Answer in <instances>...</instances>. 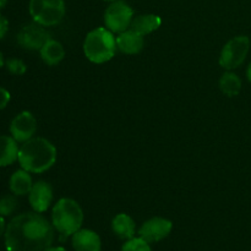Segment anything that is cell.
Returning <instances> with one entry per match:
<instances>
[{
  "instance_id": "obj_9",
  "label": "cell",
  "mask_w": 251,
  "mask_h": 251,
  "mask_svg": "<svg viewBox=\"0 0 251 251\" xmlns=\"http://www.w3.org/2000/svg\"><path fill=\"white\" fill-rule=\"evenodd\" d=\"M173 229V223L162 217H153L146 221L139 229L142 239L149 243H157L168 237Z\"/></svg>"
},
{
  "instance_id": "obj_10",
  "label": "cell",
  "mask_w": 251,
  "mask_h": 251,
  "mask_svg": "<svg viewBox=\"0 0 251 251\" xmlns=\"http://www.w3.org/2000/svg\"><path fill=\"white\" fill-rule=\"evenodd\" d=\"M37 131V120L29 112H21L12 119L10 125L11 136L17 142H26Z\"/></svg>"
},
{
  "instance_id": "obj_6",
  "label": "cell",
  "mask_w": 251,
  "mask_h": 251,
  "mask_svg": "<svg viewBox=\"0 0 251 251\" xmlns=\"http://www.w3.org/2000/svg\"><path fill=\"white\" fill-rule=\"evenodd\" d=\"M250 49V39L247 36H238L230 39L220 55V65L226 70L239 68L247 59Z\"/></svg>"
},
{
  "instance_id": "obj_17",
  "label": "cell",
  "mask_w": 251,
  "mask_h": 251,
  "mask_svg": "<svg viewBox=\"0 0 251 251\" xmlns=\"http://www.w3.org/2000/svg\"><path fill=\"white\" fill-rule=\"evenodd\" d=\"M112 229L114 234L119 237L120 239L129 240L134 238L135 232H136V226H135L134 220L130 216L120 213L113 218Z\"/></svg>"
},
{
  "instance_id": "obj_5",
  "label": "cell",
  "mask_w": 251,
  "mask_h": 251,
  "mask_svg": "<svg viewBox=\"0 0 251 251\" xmlns=\"http://www.w3.org/2000/svg\"><path fill=\"white\" fill-rule=\"evenodd\" d=\"M29 15L36 24L44 27L60 24L65 16L64 0H29Z\"/></svg>"
},
{
  "instance_id": "obj_2",
  "label": "cell",
  "mask_w": 251,
  "mask_h": 251,
  "mask_svg": "<svg viewBox=\"0 0 251 251\" xmlns=\"http://www.w3.org/2000/svg\"><path fill=\"white\" fill-rule=\"evenodd\" d=\"M17 161L21 168L29 173H44L55 163L56 149L47 139L32 137L20 147Z\"/></svg>"
},
{
  "instance_id": "obj_26",
  "label": "cell",
  "mask_w": 251,
  "mask_h": 251,
  "mask_svg": "<svg viewBox=\"0 0 251 251\" xmlns=\"http://www.w3.org/2000/svg\"><path fill=\"white\" fill-rule=\"evenodd\" d=\"M46 251H66L65 249H64V248H61V247H58V248H49L48 250H46Z\"/></svg>"
},
{
  "instance_id": "obj_11",
  "label": "cell",
  "mask_w": 251,
  "mask_h": 251,
  "mask_svg": "<svg viewBox=\"0 0 251 251\" xmlns=\"http://www.w3.org/2000/svg\"><path fill=\"white\" fill-rule=\"evenodd\" d=\"M28 201L34 212H46L53 201V189L50 184L43 180L34 183L28 194Z\"/></svg>"
},
{
  "instance_id": "obj_21",
  "label": "cell",
  "mask_w": 251,
  "mask_h": 251,
  "mask_svg": "<svg viewBox=\"0 0 251 251\" xmlns=\"http://www.w3.org/2000/svg\"><path fill=\"white\" fill-rule=\"evenodd\" d=\"M122 251H151L150 243L140 238H131L123 245Z\"/></svg>"
},
{
  "instance_id": "obj_25",
  "label": "cell",
  "mask_w": 251,
  "mask_h": 251,
  "mask_svg": "<svg viewBox=\"0 0 251 251\" xmlns=\"http://www.w3.org/2000/svg\"><path fill=\"white\" fill-rule=\"evenodd\" d=\"M5 230H6V225H5V221L2 216H0V238L2 235H5Z\"/></svg>"
},
{
  "instance_id": "obj_7",
  "label": "cell",
  "mask_w": 251,
  "mask_h": 251,
  "mask_svg": "<svg viewBox=\"0 0 251 251\" xmlns=\"http://www.w3.org/2000/svg\"><path fill=\"white\" fill-rule=\"evenodd\" d=\"M132 19H134V10L122 0L113 1L104 12L105 27L113 33H122L126 31Z\"/></svg>"
},
{
  "instance_id": "obj_22",
  "label": "cell",
  "mask_w": 251,
  "mask_h": 251,
  "mask_svg": "<svg viewBox=\"0 0 251 251\" xmlns=\"http://www.w3.org/2000/svg\"><path fill=\"white\" fill-rule=\"evenodd\" d=\"M6 68L7 70H9L11 74H14V75H22V74L26 73L27 70L26 64H25L22 60H20V59H16V58L9 59V60L6 61Z\"/></svg>"
},
{
  "instance_id": "obj_14",
  "label": "cell",
  "mask_w": 251,
  "mask_h": 251,
  "mask_svg": "<svg viewBox=\"0 0 251 251\" xmlns=\"http://www.w3.org/2000/svg\"><path fill=\"white\" fill-rule=\"evenodd\" d=\"M161 25L162 19L159 16H157V15H140V16H136L132 19L129 29L145 37L146 34L152 33L153 31L158 29L161 27Z\"/></svg>"
},
{
  "instance_id": "obj_27",
  "label": "cell",
  "mask_w": 251,
  "mask_h": 251,
  "mask_svg": "<svg viewBox=\"0 0 251 251\" xmlns=\"http://www.w3.org/2000/svg\"><path fill=\"white\" fill-rule=\"evenodd\" d=\"M247 76H248V80H249L251 82V63H250L249 68H248V70H247Z\"/></svg>"
},
{
  "instance_id": "obj_19",
  "label": "cell",
  "mask_w": 251,
  "mask_h": 251,
  "mask_svg": "<svg viewBox=\"0 0 251 251\" xmlns=\"http://www.w3.org/2000/svg\"><path fill=\"white\" fill-rule=\"evenodd\" d=\"M220 88L228 97H235L242 91V80L237 74L228 71L220 78Z\"/></svg>"
},
{
  "instance_id": "obj_12",
  "label": "cell",
  "mask_w": 251,
  "mask_h": 251,
  "mask_svg": "<svg viewBox=\"0 0 251 251\" xmlns=\"http://www.w3.org/2000/svg\"><path fill=\"white\" fill-rule=\"evenodd\" d=\"M115 39H117V48L122 53L129 54V55L140 53L145 44L144 36L131 31V29H126V31L119 33V36Z\"/></svg>"
},
{
  "instance_id": "obj_24",
  "label": "cell",
  "mask_w": 251,
  "mask_h": 251,
  "mask_svg": "<svg viewBox=\"0 0 251 251\" xmlns=\"http://www.w3.org/2000/svg\"><path fill=\"white\" fill-rule=\"evenodd\" d=\"M7 31H9V21L4 15L0 14V39L4 38Z\"/></svg>"
},
{
  "instance_id": "obj_28",
  "label": "cell",
  "mask_w": 251,
  "mask_h": 251,
  "mask_svg": "<svg viewBox=\"0 0 251 251\" xmlns=\"http://www.w3.org/2000/svg\"><path fill=\"white\" fill-rule=\"evenodd\" d=\"M6 2L7 0H0V10H2L5 6H6Z\"/></svg>"
},
{
  "instance_id": "obj_16",
  "label": "cell",
  "mask_w": 251,
  "mask_h": 251,
  "mask_svg": "<svg viewBox=\"0 0 251 251\" xmlns=\"http://www.w3.org/2000/svg\"><path fill=\"white\" fill-rule=\"evenodd\" d=\"M19 146L12 136H0V167H7L19 159Z\"/></svg>"
},
{
  "instance_id": "obj_8",
  "label": "cell",
  "mask_w": 251,
  "mask_h": 251,
  "mask_svg": "<svg viewBox=\"0 0 251 251\" xmlns=\"http://www.w3.org/2000/svg\"><path fill=\"white\" fill-rule=\"evenodd\" d=\"M50 38L44 26L38 24L26 25L17 34V43L27 50H41L46 42Z\"/></svg>"
},
{
  "instance_id": "obj_18",
  "label": "cell",
  "mask_w": 251,
  "mask_h": 251,
  "mask_svg": "<svg viewBox=\"0 0 251 251\" xmlns=\"http://www.w3.org/2000/svg\"><path fill=\"white\" fill-rule=\"evenodd\" d=\"M9 186L11 193L16 196H24L29 194L32 186H33L29 172L25 171V169L15 172L10 178Z\"/></svg>"
},
{
  "instance_id": "obj_13",
  "label": "cell",
  "mask_w": 251,
  "mask_h": 251,
  "mask_svg": "<svg viewBox=\"0 0 251 251\" xmlns=\"http://www.w3.org/2000/svg\"><path fill=\"white\" fill-rule=\"evenodd\" d=\"M75 251H100L102 243L100 235L91 229H80L73 235Z\"/></svg>"
},
{
  "instance_id": "obj_30",
  "label": "cell",
  "mask_w": 251,
  "mask_h": 251,
  "mask_svg": "<svg viewBox=\"0 0 251 251\" xmlns=\"http://www.w3.org/2000/svg\"><path fill=\"white\" fill-rule=\"evenodd\" d=\"M104 1H109V2H113V1H117V0H104Z\"/></svg>"
},
{
  "instance_id": "obj_15",
  "label": "cell",
  "mask_w": 251,
  "mask_h": 251,
  "mask_svg": "<svg viewBox=\"0 0 251 251\" xmlns=\"http://www.w3.org/2000/svg\"><path fill=\"white\" fill-rule=\"evenodd\" d=\"M41 58L47 65H58L65 56V49L60 42L49 38L43 47L41 48Z\"/></svg>"
},
{
  "instance_id": "obj_20",
  "label": "cell",
  "mask_w": 251,
  "mask_h": 251,
  "mask_svg": "<svg viewBox=\"0 0 251 251\" xmlns=\"http://www.w3.org/2000/svg\"><path fill=\"white\" fill-rule=\"evenodd\" d=\"M16 195H5L0 199V216H10L17 208Z\"/></svg>"
},
{
  "instance_id": "obj_1",
  "label": "cell",
  "mask_w": 251,
  "mask_h": 251,
  "mask_svg": "<svg viewBox=\"0 0 251 251\" xmlns=\"http://www.w3.org/2000/svg\"><path fill=\"white\" fill-rule=\"evenodd\" d=\"M53 242V226L38 212H25L16 216L5 230L7 251H46Z\"/></svg>"
},
{
  "instance_id": "obj_23",
  "label": "cell",
  "mask_w": 251,
  "mask_h": 251,
  "mask_svg": "<svg viewBox=\"0 0 251 251\" xmlns=\"http://www.w3.org/2000/svg\"><path fill=\"white\" fill-rule=\"evenodd\" d=\"M10 102V93L9 91L5 90L4 87H0V110L6 108Z\"/></svg>"
},
{
  "instance_id": "obj_4",
  "label": "cell",
  "mask_w": 251,
  "mask_h": 251,
  "mask_svg": "<svg viewBox=\"0 0 251 251\" xmlns=\"http://www.w3.org/2000/svg\"><path fill=\"white\" fill-rule=\"evenodd\" d=\"M117 51V39L104 27H98L86 36L83 53L86 58L95 64H103L113 59Z\"/></svg>"
},
{
  "instance_id": "obj_3",
  "label": "cell",
  "mask_w": 251,
  "mask_h": 251,
  "mask_svg": "<svg viewBox=\"0 0 251 251\" xmlns=\"http://www.w3.org/2000/svg\"><path fill=\"white\" fill-rule=\"evenodd\" d=\"M51 223L61 238L74 235L83 223L82 208L73 199H60L51 211Z\"/></svg>"
},
{
  "instance_id": "obj_29",
  "label": "cell",
  "mask_w": 251,
  "mask_h": 251,
  "mask_svg": "<svg viewBox=\"0 0 251 251\" xmlns=\"http://www.w3.org/2000/svg\"><path fill=\"white\" fill-rule=\"evenodd\" d=\"M2 66H4V58H2V54L1 51H0V69H1Z\"/></svg>"
}]
</instances>
